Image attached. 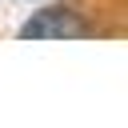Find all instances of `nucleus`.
I'll list each match as a JSON object with an SVG mask.
<instances>
[{"mask_svg":"<svg viewBox=\"0 0 128 128\" xmlns=\"http://www.w3.org/2000/svg\"><path fill=\"white\" fill-rule=\"evenodd\" d=\"M92 28L80 20L76 8H44L20 24V40H80Z\"/></svg>","mask_w":128,"mask_h":128,"instance_id":"f257e3e1","label":"nucleus"}]
</instances>
